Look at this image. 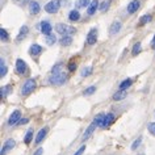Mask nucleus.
I'll use <instances>...</instances> for the list:
<instances>
[{"label": "nucleus", "mask_w": 155, "mask_h": 155, "mask_svg": "<svg viewBox=\"0 0 155 155\" xmlns=\"http://www.w3.org/2000/svg\"><path fill=\"white\" fill-rule=\"evenodd\" d=\"M28 32H29V28H28V26H26V25L21 26L20 32H18V34H17V41H21L22 38H24L26 34H28Z\"/></svg>", "instance_id": "obj_18"}, {"label": "nucleus", "mask_w": 155, "mask_h": 155, "mask_svg": "<svg viewBox=\"0 0 155 155\" xmlns=\"http://www.w3.org/2000/svg\"><path fill=\"white\" fill-rule=\"evenodd\" d=\"M104 117H105V114H97L96 117L94 118V124L96 126H103V122H104Z\"/></svg>", "instance_id": "obj_22"}, {"label": "nucleus", "mask_w": 155, "mask_h": 155, "mask_svg": "<svg viewBox=\"0 0 155 155\" xmlns=\"http://www.w3.org/2000/svg\"><path fill=\"white\" fill-rule=\"evenodd\" d=\"M147 129L153 135H155V122H150L149 125H147Z\"/></svg>", "instance_id": "obj_35"}, {"label": "nucleus", "mask_w": 155, "mask_h": 155, "mask_svg": "<svg viewBox=\"0 0 155 155\" xmlns=\"http://www.w3.org/2000/svg\"><path fill=\"white\" fill-rule=\"evenodd\" d=\"M40 29H41V32L45 34V36H50L51 34V25H50V22L49 21H42L41 24H40Z\"/></svg>", "instance_id": "obj_9"}, {"label": "nucleus", "mask_w": 155, "mask_h": 155, "mask_svg": "<svg viewBox=\"0 0 155 155\" xmlns=\"http://www.w3.org/2000/svg\"><path fill=\"white\" fill-rule=\"evenodd\" d=\"M55 30L59 34H63V36H71V34L76 33V29L74 28V26H70L66 24H58L55 26Z\"/></svg>", "instance_id": "obj_1"}, {"label": "nucleus", "mask_w": 155, "mask_h": 155, "mask_svg": "<svg viewBox=\"0 0 155 155\" xmlns=\"http://www.w3.org/2000/svg\"><path fill=\"white\" fill-rule=\"evenodd\" d=\"M149 21H151V16H150V15H145V16H142L141 20H139V26H143L145 24H147Z\"/></svg>", "instance_id": "obj_29"}, {"label": "nucleus", "mask_w": 155, "mask_h": 155, "mask_svg": "<svg viewBox=\"0 0 155 155\" xmlns=\"http://www.w3.org/2000/svg\"><path fill=\"white\" fill-rule=\"evenodd\" d=\"M91 2H92V0H79V2H78V7H79V8H86V7H90Z\"/></svg>", "instance_id": "obj_30"}, {"label": "nucleus", "mask_w": 155, "mask_h": 155, "mask_svg": "<svg viewBox=\"0 0 155 155\" xmlns=\"http://www.w3.org/2000/svg\"><path fill=\"white\" fill-rule=\"evenodd\" d=\"M61 67H62V63H57L55 66H54L53 70H51L53 75H55V74H61Z\"/></svg>", "instance_id": "obj_34"}, {"label": "nucleus", "mask_w": 155, "mask_h": 155, "mask_svg": "<svg viewBox=\"0 0 155 155\" xmlns=\"http://www.w3.org/2000/svg\"><path fill=\"white\" fill-rule=\"evenodd\" d=\"M151 48L155 49V36H154V38H153V41H151Z\"/></svg>", "instance_id": "obj_42"}, {"label": "nucleus", "mask_w": 155, "mask_h": 155, "mask_svg": "<svg viewBox=\"0 0 155 155\" xmlns=\"http://www.w3.org/2000/svg\"><path fill=\"white\" fill-rule=\"evenodd\" d=\"M66 82H67V74H64V72L55 74V75H53L50 78V83H51L53 86H62V84H64Z\"/></svg>", "instance_id": "obj_3"}, {"label": "nucleus", "mask_w": 155, "mask_h": 155, "mask_svg": "<svg viewBox=\"0 0 155 155\" xmlns=\"http://www.w3.org/2000/svg\"><path fill=\"white\" fill-rule=\"evenodd\" d=\"M21 120V112L20 110H13L12 113H11L9 118H8V125H16V124L20 122Z\"/></svg>", "instance_id": "obj_5"}, {"label": "nucleus", "mask_w": 155, "mask_h": 155, "mask_svg": "<svg viewBox=\"0 0 155 155\" xmlns=\"http://www.w3.org/2000/svg\"><path fill=\"white\" fill-rule=\"evenodd\" d=\"M28 122H29L28 118H21L20 122H18V125H25V124H28Z\"/></svg>", "instance_id": "obj_40"}, {"label": "nucleus", "mask_w": 155, "mask_h": 155, "mask_svg": "<svg viewBox=\"0 0 155 155\" xmlns=\"http://www.w3.org/2000/svg\"><path fill=\"white\" fill-rule=\"evenodd\" d=\"M61 8V0H50L45 5V11L48 13H57Z\"/></svg>", "instance_id": "obj_4"}, {"label": "nucleus", "mask_w": 155, "mask_h": 155, "mask_svg": "<svg viewBox=\"0 0 155 155\" xmlns=\"http://www.w3.org/2000/svg\"><path fill=\"white\" fill-rule=\"evenodd\" d=\"M15 145H16V142H15V139H8L5 143H4V146L2 147V150H0V155H5L8 151H11L15 147Z\"/></svg>", "instance_id": "obj_7"}, {"label": "nucleus", "mask_w": 155, "mask_h": 155, "mask_svg": "<svg viewBox=\"0 0 155 155\" xmlns=\"http://www.w3.org/2000/svg\"><path fill=\"white\" fill-rule=\"evenodd\" d=\"M40 9H41V7H40V4H38L37 2H30L29 3V12L32 13V15H37L38 12H40Z\"/></svg>", "instance_id": "obj_13"}, {"label": "nucleus", "mask_w": 155, "mask_h": 155, "mask_svg": "<svg viewBox=\"0 0 155 155\" xmlns=\"http://www.w3.org/2000/svg\"><path fill=\"white\" fill-rule=\"evenodd\" d=\"M125 97H126V92L125 91H121V90H118L113 95V100H114V101H120V100H124Z\"/></svg>", "instance_id": "obj_19"}, {"label": "nucleus", "mask_w": 155, "mask_h": 155, "mask_svg": "<svg viewBox=\"0 0 155 155\" xmlns=\"http://www.w3.org/2000/svg\"><path fill=\"white\" fill-rule=\"evenodd\" d=\"M97 42V29L94 28L91 29L87 34V44L88 45H95Z\"/></svg>", "instance_id": "obj_6"}, {"label": "nucleus", "mask_w": 155, "mask_h": 155, "mask_svg": "<svg viewBox=\"0 0 155 155\" xmlns=\"http://www.w3.org/2000/svg\"><path fill=\"white\" fill-rule=\"evenodd\" d=\"M95 129H96V125H95L94 122H92L91 125L88 126V129H87L86 131H84V134H83V139H84V141H86V139H87L88 137H90V135H91L92 133H94V130H95Z\"/></svg>", "instance_id": "obj_20"}, {"label": "nucleus", "mask_w": 155, "mask_h": 155, "mask_svg": "<svg viewBox=\"0 0 155 155\" xmlns=\"http://www.w3.org/2000/svg\"><path fill=\"white\" fill-rule=\"evenodd\" d=\"M113 121H114V114H113V113H108V114H105V117H104V122H103V126H101V127L109 126Z\"/></svg>", "instance_id": "obj_15"}, {"label": "nucleus", "mask_w": 155, "mask_h": 155, "mask_svg": "<svg viewBox=\"0 0 155 155\" xmlns=\"http://www.w3.org/2000/svg\"><path fill=\"white\" fill-rule=\"evenodd\" d=\"M16 71L18 74H21V75H24V74L28 72V64L22 59H17L16 61Z\"/></svg>", "instance_id": "obj_8"}, {"label": "nucleus", "mask_w": 155, "mask_h": 155, "mask_svg": "<svg viewBox=\"0 0 155 155\" xmlns=\"http://www.w3.org/2000/svg\"><path fill=\"white\" fill-rule=\"evenodd\" d=\"M9 86H4V87H2L0 88V97L2 99H5L7 97V95L9 94Z\"/></svg>", "instance_id": "obj_25"}, {"label": "nucleus", "mask_w": 155, "mask_h": 155, "mask_svg": "<svg viewBox=\"0 0 155 155\" xmlns=\"http://www.w3.org/2000/svg\"><path fill=\"white\" fill-rule=\"evenodd\" d=\"M131 83H133V80H131V79H125L124 82L120 83V90H121V91L127 90V88L131 86Z\"/></svg>", "instance_id": "obj_21"}, {"label": "nucleus", "mask_w": 155, "mask_h": 155, "mask_svg": "<svg viewBox=\"0 0 155 155\" xmlns=\"http://www.w3.org/2000/svg\"><path fill=\"white\" fill-rule=\"evenodd\" d=\"M84 150H86V146H80V147H79V150H78L74 155H82V154L84 153Z\"/></svg>", "instance_id": "obj_39"}, {"label": "nucleus", "mask_w": 155, "mask_h": 155, "mask_svg": "<svg viewBox=\"0 0 155 155\" xmlns=\"http://www.w3.org/2000/svg\"><path fill=\"white\" fill-rule=\"evenodd\" d=\"M120 29H121V22L120 21H113L112 22V25H110V28H109V33L110 34H116V33L120 32Z\"/></svg>", "instance_id": "obj_14"}, {"label": "nucleus", "mask_w": 155, "mask_h": 155, "mask_svg": "<svg viewBox=\"0 0 155 155\" xmlns=\"http://www.w3.org/2000/svg\"><path fill=\"white\" fill-rule=\"evenodd\" d=\"M32 138H33V131H32V130H28V133H26V135L24 137L25 145H29V143L32 142Z\"/></svg>", "instance_id": "obj_31"}, {"label": "nucleus", "mask_w": 155, "mask_h": 155, "mask_svg": "<svg viewBox=\"0 0 155 155\" xmlns=\"http://www.w3.org/2000/svg\"><path fill=\"white\" fill-rule=\"evenodd\" d=\"M42 153H44V149L40 147V149H37V151H36V154H34V155H42Z\"/></svg>", "instance_id": "obj_41"}, {"label": "nucleus", "mask_w": 155, "mask_h": 155, "mask_svg": "<svg viewBox=\"0 0 155 155\" xmlns=\"http://www.w3.org/2000/svg\"><path fill=\"white\" fill-rule=\"evenodd\" d=\"M95 91H96V87L95 86H91V87H88V88H86V91L83 92L86 96H90V95H92V94H95Z\"/></svg>", "instance_id": "obj_33"}, {"label": "nucleus", "mask_w": 155, "mask_h": 155, "mask_svg": "<svg viewBox=\"0 0 155 155\" xmlns=\"http://www.w3.org/2000/svg\"><path fill=\"white\" fill-rule=\"evenodd\" d=\"M42 50H44V48H42L41 45L33 44L32 46H30V49H29V54L30 55H33V57H37V55H40V54L42 53Z\"/></svg>", "instance_id": "obj_10"}, {"label": "nucleus", "mask_w": 155, "mask_h": 155, "mask_svg": "<svg viewBox=\"0 0 155 155\" xmlns=\"http://www.w3.org/2000/svg\"><path fill=\"white\" fill-rule=\"evenodd\" d=\"M36 86H37L36 80H34V79H28V80H26V82L24 83L22 88H21V94L24 95V96L30 95L34 90H36Z\"/></svg>", "instance_id": "obj_2"}, {"label": "nucleus", "mask_w": 155, "mask_h": 155, "mask_svg": "<svg viewBox=\"0 0 155 155\" xmlns=\"http://www.w3.org/2000/svg\"><path fill=\"white\" fill-rule=\"evenodd\" d=\"M99 7H100V5H99V2H97V0H92L90 7H88V9H87V13H88V15H94Z\"/></svg>", "instance_id": "obj_16"}, {"label": "nucleus", "mask_w": 155, "mask_h": 155, "mask_svg": "<svg viewBox=\"0 0 155 155\" xmlns=\"http://www.w3.org/2000/svg\"><path fill=\"white\" fill-rule=\"evenodd\" d=\"M109 5H110V0H104V2L100 4V7H99V9L101 11V12H105V11L109 8Z\"/></svg>", "instance_id": "obj_27"}, {"label": "nucleus", "mask_w": 155, "mask_h": 155, "mask_svg": "<svg viewBox=\"0 0 155 155\" xmlns=\"http://www.w3.org/2000/svg\"><path fill=\"white\" fill-rule=\"evenodd\" d=\"M67 68L70 70V71H75V68H76V63H75V62H70L68 66H67Z\"/></svg>", "instance_id": "obj_38"}, {"label": "nucleus", "mask_w": 155, "mask_h": 155, "mask_svg": "<svg viewBox=\"0 0 155 155\" xmlns=\"http://www.w3.org/2000/svg\"><path fill=\"white\" fill-rule=\"evenodd\" d=\"M141 50H142V46H141V42H137L134 46H133V50H131V55L135 57V55H138L139 53H141Z\"/></svg>", "instance_id": "obj_24"}, {"label": "nucleus", "mask_w": 155, "mask_h": 155, "mask_svg": "<svg viewBox=\"0 0 155 155\" xmlns=\"http://www.w3.org/2000/svg\"><path fill=\"white\" fill-rule=\"evenodd\" d=\"M139 5H141L139 0H133V2H130L129 5H127V12H129V13H134L135 11L139 8Z\"/></svg>", "instance_id": "obj_12"}, {"label": "nucleus", "mask_w": 155, "mask_h": 155, "mask_svg": "<svg viewBox=\"0 0 155 155\" xmlns=\"http://www.w3.org/2000/svg\"><path fill=\"white\" fill-rule=\"evenodd\" d=\"M0 38H2V41H8V32L4 29V28H2L0 29Z\"/></svg>", "instance_id": "obj_32"}, {"label": "nucleus", "mask_w": 155, "mask_h": 155, "mask_svg": "<svg viewBox=\"0 0 155 155\" xmlns=\"http://www.w3.org/2000/svg\"><path fill=\"white\" fill-rule=\"evenodd\" d=\"M45 41H46V45L51 46V45H54V44L57 42V38H55V36L50 34V36H46V37H45Z\"/></svg>", "instance_id": "obj_26"}, {"label": "nucleus", "mask_w": 155, "mask_h": 155, "mask_svg": "<svg viewBox=\"0 0 155 155\" xmlns=\"http://www.w3.org/2000/svg\"><path fill=\"white\" fill-rule=\"evenodd\" d=\"M139 143H141V137L137 138V139H135V141H134V143H133V145H131V150H135V149H137Z\"/></svg>", "instance_id": "obj_37"}, {"label": "nucleus", "mask_w": 155, "mask_h": 155, "mask_svg": "<svg viewBox=\"0 0 155 155\" xmlns=\"http://www.w3.org/2000/svg\"><path fill=\"white\" fill-rule=\"evenodd\" d=\"M49 131V127H42V129L38 131V134L36 135V139H34V143H41L42 139L46 137V134H48Z\"/></svg>", "instance_id": "obj_11"}, {"label": "nucleus", "mask_w": 155, "mask_h": 155, "mask_svg": "<svg viewBox=\"0 0 155 155\" xmlns=\"http://www.w3.org/2000/svg\"><path fill=\"white\" fill-rule=\"evenodd\" d=\"M72 44V37L71 36H63L61 40V45L62 46H70Z\"/></svg>", "instance_id": "obj_23"}, {"label": "nucleus", "mask_w": 155, "mask_h": 155, "mask_svg": "<svg viewBox=\"0 0 155 155\" xmlns=\"http://www.w3.org/2000/svg\"><path fill=\"white\" fill-rule=\"evenodd\" d=\"M91 74H92V68L86 67V68H83V71H82V76H88V75H91Z\"/></svg>", "instance_id": "obj_36"}, {"label": "nucleus", "mask_w": 155, "mask_h": 155, "mask_svg": "<svg viewBox=\"0 0 155 155\" xmlns=\"http://www.w3.org/2000/svg\"><path fill=\"white\" fill-rule=\"evenodd\" d=\"M68 20H70V21H79V20H80V13H79V11L72 9L71 12L68 13Z\"/></svg>", "instance_id": "obj_17"}, {"label": "nucleus", "mask_w": 155, "mask_h": 155, "mask_svg": "<svg viewBox=\"0 0 155 155\" xmlns=\"http://www.w3.org/2000/svg\"><path fill=\"white\" fill-rule=\"evenodd\" d=\"M7 75V66H5V63H4V61H0V76H5Z\"/></svg>", "instance_id": "obj_28"}]
</instances>
